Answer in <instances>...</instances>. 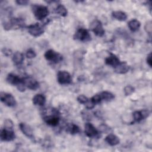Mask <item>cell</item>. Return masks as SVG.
I'll use <instances>...</instances> for the list:
<instances>
[{"mask_svg": "<svg viewBox=\"0 0 152 152\" xmlns=\"http://www.w3.org/2000/svg\"><path fill=\"white\" fill-rule=\"evenodd\" d=\"M115 72L118 74H125L129 69V66L126 62H121L116 67L114 68Z\"/></svg>", "mask_w": 152, "mask_h": 152, "instance_id": "cell-16", "label": "cell"}, {"mask_svg": "<svg viewBox=\"0 0 152 152\" xmlns=\"http://www.w3.org/2000/svg\"><path fill=\"white\" fill-rule=\"evenodd\" d=\"M90 28L93 32L99 37H102L104 34V30L103 28L102 23L96 20L93 21L90 24Z\"/></svg>", "mask_w": 152, "mask_h": 152, "instance_id": "cell-8", "label": "cell"}, {"mask_svg": "<svg viewBox=\"0 0 152 152\" xmlns=\"http://www.w3.org/2000/svg\"><path fill=\"white\" fill-rule=\"evenodd\" d=\"M72 77L71 74L66 71H59L57 74V81L62 85L69 84L72 83Z\"/></svg>", "mask_w": 152, "mask_h": 152, "instance_id": "cell-6", "label": "cell"}, {"mask_svg": "<svg viewBox=\"0 0 152 152\" xmlns=\"http://www.w3.org/2000/svg\"><path fill=\"white\" fill-rule=\"evenodd\" d=\"M26 56L27 58L28 59H31L33 58H35L36 56V52L32 49H28L27 51H26Z\"/></svg>", "mask_w": 152, "mask_h": 152, "instance_id": "cell-26", "label": "cell"}, {"mask_svg": "<svg viewBox=\"0 0 152 152\" xmlns=\"http://www.w3.org/2000/svg\"><path fill=\"white\" fill-rule=\"evenodd\" d=\"M16 3L18 5H26L28 2L27 1H26V0H19V1H15Z\"/></svg>", "mask_w": 152, "mask_h": 152, "instance_id": "cell-34", "label": "cell"}, {"mask_svg": "<svg viewBox=\"0 0 152 152\" xmlns=\"http://www.w3.org/2000/svg\"><path fill=\"white\" fill-rule=\"evenodd\" d=\"M2 53L7 56H11L12 53V50L8 48H4L2 49Z\"/></svg>", "mask_w": 152, "mask_h": 152, "instance_id": "cell-29", "label": "cell"}, {"mask_svg": "<svg viewBox=\"0 0 152 152\" xmlns=\"http://www.w3.org/2000/svg\"><path fill=\"white\" fill-rule=\"evenodd\" d=\"M88 100V99L84 95L81 94L77 97V101L81 104H86Z\"/></svg>", "mask_w": 152, "mask_h": 152, "instance_id": "cell-27", "label": "cell"}, {"mask_svg": "<svg viewBox=\"0 0 152 152\" xmlns=\"http://www.w3.org/2000/svg\"><path fill=\"white\" fill-rule=\"evenodd\" d=\"M146 61H147V64L150 66L151 67V53H150L147 56V59H146Z\"/></svg>", "mask_w": 152, "mask_h": 152, "instance_id": "cell-33", "label": "cell"}, {"mask_svg": "<svg viewBox=\"0 0 152 152\" xmlns=\"http://www.w3.org/2000/svg\"><path fill=\"white\" fill-rule=\"evenodd\" d=\"M99 94L101 100H104V101H110L112 100H113L115 98V96L110 92L109 91H102Z\"/></svg>", "mask_w": 152, "mask_h": 152, "instance_id": "cell-21", "label": "cell"}, {"mask_svg": "<svg viewBox=\"0 0 152 152\" xmlns=\"http://www.w3.org/2000/svg\"><path fill=\"white\" fill-rule=\"evenodd\" d=\"M55 12L62 17H65L67 15V10L62 4H59L56 7L55 9Z\"/></svg>", "mask_w": 152, "mask_h": 152, "instance_id": "cell-24", "label": "cell"}, {"mask_svg": "<svg viewBox=\"0 0 152 152\" xmlns=\"http://www.w3.org/2000/svg\"><path fill=\"white\" fill-rule=\"evenodd\" d=\"M1 100L8 107H14L16 105V100L14 97L10 93L1 92Z\"/></svg>", "mask_w": 152, "mask_h": 152, "instance_id": "cell-7", "label": "cell"}, {"mask_svg": "<svg viewBox=\"0 0 152 152\" xmlns=\"http://www.w3.org/2000/svg\"><path fill=\"white\" fill-rule=\"evenodd\" d=\"M7 81L13 86H15L17 87L20 84L23 83V78H20L18 75L12 73L8 74L7 77Z\"/></svg>", "mask_w": 152, "mask_h": 152, "instance_id": "cell-12", "label": "cell"}, {"mask_svg": "<svg viewBox=\"0 0 152 152\" xmlns=\"http://www.w3.org/2000/svg\"><path fill=\"white\" fill-rule=\"evenodd\" d=\"M24 59V55L20 52H15L12 58L14 64L17 66H20L23 64Z\"/></svg>", "mask_w": 152, "mask_h": 152, "instance_id": "cell-18", "label": "cell"}, {"mask_svg": "<svg viewBox=\"0 0 152 152\" xmlns=\"http://www.w3.org/2000/svg\"><path fill=\"white\" fill-rule=\"evenodd\" d=\"M51 110L52 115H46L43 117V119L45 122L48 125L52 126H56L59 124L60 121L59 113L56 109H52Z\"/></svg>", "mask_w": 152, "mask_h": 152, "instance_id": "cell-1", "label": "cell"}, {"mask_svg": "<svg viewBox=\"0 0 152 152\" xmlns=\"http://www.w3.org/2000/svg\"><path fill=\"white\" fill-rule=\"evenodd\" d=\"M32 101L35 105L43 106L46 103V98L42 94H37L33 97Z\"/></svg>", "mask_w": 152, "mask_h": 152, "instance_id": "cell-19", "label": "cell"}, {"mask_svg": "<svg viewBox=\"0 0 152 152\" xmlns=\"http://www.w3.org/2000/svg\"><path fill=\"white\" fill-rule=\"evenodd\" d=\"M74 39L81 42H86L91 40V36L87 30L84 28H80L75 33Z\"/></svg>", "mask_w": 152, "mask_h": 152, "instance_id": "cell-5", "label": "cell"}, {"mask_svg": "<svg viewBox=\"0 0 152 152\" xmlns=\"http://www.w3.org/2000/svg\"><path fill=\"white\" fill-rule=\"evenodd\" d=\"M151 28H152L151 22V21L147 22V23L145 26V30L150 35H151Z\"/></svg>", "mask_w": 152, "mask_h": 152, "instance_id": "cell-30", "label": "cell"}, {"mask_svg": "<svg viewBox=\"0 0 152 152\" xmlns=\"http://www.w3.org/2000/svg\"><path fill=\"white\" fill-rule=\"evenodd\" d=\"M105 141L111 146H115L119 144L120 140L119 138L115 134H109L107 135L104 139Z\"/></svg>", "mask_w": 152, "mask_h": 152, "instance_id": "cell-17", "label": "cell"}, {"mask_svg": "<svg viewBox=\"0 0 152 152\" xmlns=\"http://www.w3.org/2000/svg\"><path fill=\"white\" fill-rule=\"evenodd\" d=\"M65 130L67 132H68L72 135L77 134L80 132V131H81L79 126L74 124H72V123L67 124Z\"/></svg>", "mask_w": 152, "mask_h": 152, "instance_id": "cell-20", "label": "cell"}, {"mask_svg": "<svg viewBox=\"0 0 152 152\" xmlns=\"http://www.w3.org/2000/svg\"><path fill=\"white\" fill-rule=\"evenodd\" d=\"M112 16L119 21H125L127 18V15L125 12L121 11H116L112 12Z\"/></svg>", "mask_w": 152, "mask_h": 152, "instance_id": "cell-22", "label": "cell"}, {"mask_svg": "<svg viewBox=\"0 0 152 152\" xmlns=\"http://www.w3.org/2000/svg\"><path fill=\"white\" fill-rule=\"evenodd\" d=\"M23 83L26 88L32 90H36L39 87V83L37 81L31 77H26L23 78Z\"/></svg>", "mask_w": 152, "mask_h": 152, "instance_id": "cell-11", "label": "cell"}, {"mask_svg": "<svg viewBox=\"0 0 152 152\" xmlns=\"http://www.w3.org/2000/svg\"><path fill=\"white\" fill-rule=\"evenodd\" d=\"M27 28L29 34L33 37H39L42 35L45 31L44 25L40 24L39 23L31 24L27 26Z\"/></svg>", "mask_w": 152, "mask_h": 152, "instance_id": "cell-4", "label": "cell"}, {"mask_svg": "<svg viewBox=\"0 0 152 152\" xmlns=\"http://www.w3.org/2000/svg\"><path fill=\"white\" fill-rule=\"evenodd\" d=\"M19 127L21 130V131L28 138L30 139L34 138V135H33V131L31 128V127L26 124V123L21 122L19 124Z\"/></svg>", "mask_w": 152, "mask_h": 152, "instance_id": "cell-14", "label": "cell"}, {"mask_svg": "<svg viewBox=\"0 0 152 152\" xmlns=\"http://www.w3.org/2000/svg\"><path fill=\"white\" fill-rule=\"evenodd\" d=\"M0 138L1 141H11L14 140V138H15V135L14 132L12 130V129H8L4 128L1 131Z\"/></svg>", "mask_w": 152, "mask_h": 152, "instance_id": "cell-9", "label": "cell"}, {"mask_svg": "<svg viewBox=\"0 0 152 152\" xmlns=\"http://www.w3.org/2000/svg\"><path fill=\"white\" fill-rule=\"evenodd\" d=\"M99 129L100 130L101 132H104V133H106L109 131H110V128L108 126H107L106 125H100L99 126Z\"/></svg>", "mask_w": 152, "mask_h": 152, "instance_id": "cell-32", "label": "cell"}, {"mask_svg": "<svg viewBox=\"0 0 152 152\" xmlns=\"http://www.w3.org/2000/svg\"><path fill=\"white\" fill-rule=\"evenodd\" d=\"M141 24L139 21L136 19H133L129 21L128 23V26L132 31H136L140 27Z\"/></svg>", "mask_w": 152, "mask_h": 152, "instance_id": "cell-23", "label": "cell"}, {"mask_svg": "<svg viewBox=\"0 0 152 152\" xmlns=\"http://www.w3.org/2000/svg\"><path fill=\"white\" fill-rule=\"evenodd\" d=\"M84 132L85 134L90 137H99V132L98 130L94 126V125L89 122L84 125Z\"/></svg>", "mask_w": 152, "mask_h": 152, "instance_id": "cell-10", "label": "cell"}, {"mask_svg": "<svg viewBox=\"0 0 152 152\" xmlns=\"http://www.w3.org/2000/svg\"><path fill=\"white\" fill-rule=\"evenodd\" d=\"M13 127V123L10 119H7L4 121V128L8 129H12Z\"/></svg>", "mask_w": 152, "mask_h": 152, "instance_id": "cell-28", "label": "cell"}, {"mask_svg": "<svg viewBox=\"0 0 152 152\" xmlns=\"http://www.w3.org/2000/svg\"><path fill=\"white\" fill-rule=\"evenodd\" d=\"M121 62L119 59L114 54L110 53L109 56L105 59L106 64L113 68L116 67Z\"/></svg>", "mask_w": 152, "mask_h": 152, "instance_id": "cell-15", "label": "cell"}, {"mask_svg": "<svg viewBox=\"0 0 152 152\" xmlns=\"http://www.w3.org/2000/svg\"><path fill=\"white\" fill-rule=\"evenodd\" d=\"M44 56L47 61L55 64L59 63L63 59V56L62 55L52 49H49L47 50L45 52Z\"/></svg>", "mask_w": 152, "mask_h": 152, "instance_id": "cell-3", "label": "cell"}, {"mask_svg": "<svg viewBox=\"0 0 152 152\" xmlns=\"http://www.w3.org/2000/svg\"><path fill=\"white\" fill-rule=\"evenodd\" d=\"M33 12L35 17L39 20H42L49 14L48 8L43 5H35L32 8Z\"/></svg>", "mask_w": 152, "mask_h": 152, "instance_id": "cell-2", "label": "cell"}, {"mask_svg": "<svg viewBox=\"0 0 152 152\" xmlns=\"http://www.w3.org/2000/svg\"><path fill=\"white\" fill-rule=\"evenodd\" d=\"M124 93L126 96H129L134 91L135 88L134 87H132L130 85H128V86H126L124 88Z\"/></svg>", "mask_w": 152, "mask_h": 152, "instance_id": "cell-25", "label": "cell"}, {"mask_svg": "<svg viewBox=\"0 0 152 152\" xmlns=\"http://www.w3.org/2000/svg\"><path fill=\"white\" fill-rule=\"evenodd\" d=\"M86 107L87 109H91L93 108H94V107L95 106V104L91 102V100L90 99H88V102L85 104Z\"/></svg>", "mask_w": 152, "mask_h": 152, "instance_id": "cell-31", "label": "cell"}, {"mask_svg": "<svg viewBox=\"0 0 152 152\" xmlns=\"http://www.w3.org/2000/svg\"><path fill=\"white\" fill-rule=\"evenodd\" d=\"M150 115V112L148 110H142L140 111H135L133 114V119L134 122H139L147 118Z\"/></svg>", "mask_w": 152, "mask_h": 152, "instance_id": "cell-13", "label": "cell"}]
</instances>
